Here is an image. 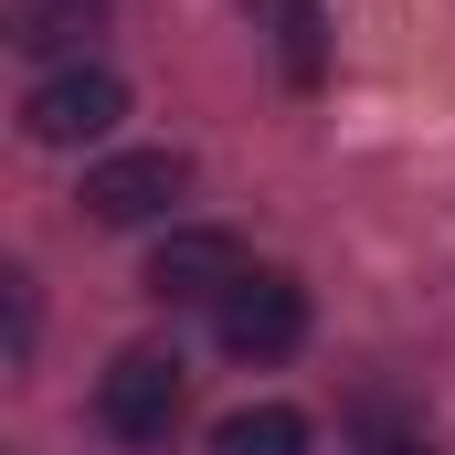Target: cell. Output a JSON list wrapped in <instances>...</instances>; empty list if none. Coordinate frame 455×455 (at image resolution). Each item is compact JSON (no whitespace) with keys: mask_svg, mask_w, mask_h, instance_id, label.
<instances>
[{"mask_svg":"<svg viewBox=\"0 0 455 455\" xmlns=\"http://www.w3.org/2000/svg\"><path fill=\"white\" fill-rule=\"evenodd\" d=\"M180 360L170 349H116L107 381H96V413H107L116 445H170V424H180Z\"/></svg>","mask_w":455,"mask_h":455,"instance_id":"obj_1","label":"cell"},{"mask_svg":"<svg viewBox=\"0 0 455 455\" xmlns=\"http://www.w3.org/2000/svg\"><path fill=\"white\" fill-rule=\"evenodd\" d=\"M212 329H223L233 360H286V349L307 339V286H297V275H275V265H254L223 307H212Z\"/></svg>","mask_w":455,"mask_h":455,"instance_id":"obj_2","label":"cell"},{"mask_svg":"<svg viewBox=\"0 0 455 455\" xmlns=\"http://www.w3.org/2000/svg\"><path fill=\"white\" fill-rule=\"evenodd\" d=\"M116 116H127V85H116L107 64H64V75H43V85L21 96V127H32L43 148H85V138H107Z\"/></svg>","mask_w":455,"mask_h":455,"instance_id":"obj_3","label":"cell"},{"mask_svg":"<svg viewBox=\"0 0 455 455\" xmlns=\"http://www.w3.org/2000/svg\"><path fill=\"white\" fill-rule=\"evenodd\" d=\"M180 191H191V159L180 148H127L107 170H85V212L96 223H159Z\"/></svg>","mask_w":455,"mask_h":455,"instance_id":"obj_4","label":"cell"},{"mask_svg":"<svg viewBox=\"0 0 455 455\" xmlns=\"http://www.w3.org/2000/svg\"><path fill=\"white\" fill-rule=\"evenodd\" d=\"M243 275H254V265H243V243H233V233H212V223L159 233V254H148V297H170V307H180V297H212V307H223Z\"/></svg>","mask_w":455,"mask_h":455,"instance_id":"obj_5","label":"cell"},{"mask_svg":"<svg viewBox=\"0 0 455 455\" xmlns=\"http://www.w3.org/2000/svg\"><path fill=\"white\" fill-rule=\"evenodd\" d=\"M212 455H307V413H286V403H243L212 424Z\"/></svg>","mask_w":455,"mask_h":455,"instance_id":"obj_6","label":"cell"},{"mask_svg":"<svg viewBox=\"0 0 455 455\" xmlns=\"http://www.w3.org/2000/svg\"><path fill=\"white\" fill-rule=\"evenodd\" d=\"M75 32H96V0H21V43L32 53H64Z\"/></svg>","mask_w":455,"mask_h":455,"instance_id":"obj_7","label":"cell"},{"mask_svg":"<svg viewBox=\"0 0 455 455\" xmlns=\"http://www.w3.org/2000/svg\"><path fill=\"white\" fill-rule=\"evenodd\" d=\"M275 43H286V75L318 85V64H329L318 53V0H275Z\"/></svg>","mask_w":455,"mask_h":455,"instance_id":"obj_8","label":"cell"},{"mask_svg":"<svg viewBox=\"0 0 455 455\" xmlns=\"http://www.w3.org/2000/svg\"><path fill=\"white\" fill-rule=\"evenodd\" d=\"M371 455H424V445H371Z\"/></svg>","mask_w":455,"mask_h":455,"instance_id":"obj_9","label":"cell"}]
</instances>
